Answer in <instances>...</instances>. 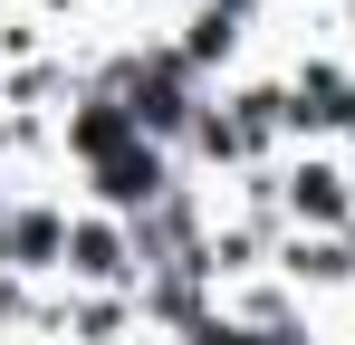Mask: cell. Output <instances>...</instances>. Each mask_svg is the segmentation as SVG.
I'll return each mask as SVG.
<instances>
[{
	"mask_svg": "<svg viewBox=\"0 0 355 345\" xmlns=\"http://www.w3.org/2000/svg\"><path fill=\"white\" fill-rule=\"evenodd\" d=\"M77 144H87V154H106V163H116V154H125V115H116V106H96V115H77Z\"/></svg>",
	"mask_w": 355,
	"mask_h": 345,
	"instance_id": "6da1fadb",
	"label": "cell"
},
{
	"mask_svg": "<svg viewBox=\"0 0 355 345\" xmlns=\"http://www.w3.org/2000/svg\"><path fill=\"white\" fill-rule=\"evenodd\" d=\"M106 192H116V202H144V192H154V154H116V163H106Z\"/></svg>",
	"mask_w": 355,
	"mask_h": 345,
	"instance_id": "7a4b0ae2",
	"label": "cell"
}]
</instances>
